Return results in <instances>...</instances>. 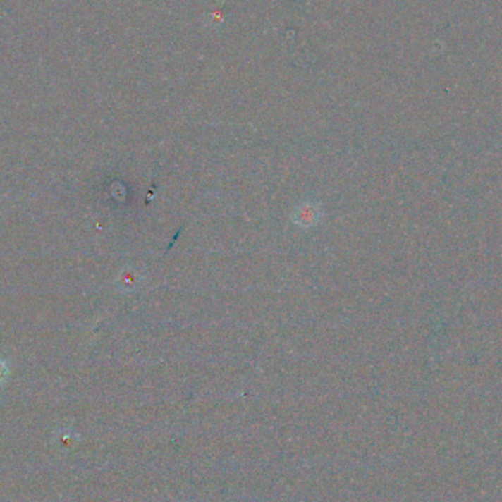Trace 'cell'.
<instances>
[{"instance_id": "obj_1", "label": "cell", "mask_w": 502, "mask_h": 502, "mask_svg": "<svg viewBox=\"0 0 502 502\" xmlns=\"http://www.w3.org/2000/svg\"><path fill=\"white\" fill-rule=\"evenodd\" d=\"M5 376H6V367L4 365H0V382L5 379Z\"/></svg>"}]
</instances>
